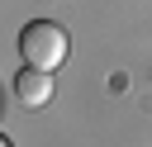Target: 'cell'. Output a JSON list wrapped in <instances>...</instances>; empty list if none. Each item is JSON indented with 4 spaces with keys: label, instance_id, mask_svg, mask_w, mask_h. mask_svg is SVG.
<instances>
[{
    "label": "cell",
    "instance_id": "6da1fadb",
    "mask_svg": "<svg viewBox=\"0 0 152 147\" xmlns=\"http://www.w3.org/2000/svg\"><path fill=\"white\" fill-rule=\"evenodd\" d=\"M66 52H71V38H66L62 24H52V19L24 24V33H19V57H24V66H33V71H57V66L66 62Z\"/></svg>",
    "mask_w": 152,
    "mask_h": 147
},
{
    "label": "cell",
    "instance_id": "7a4b0ae2",
    "mask_svg": "<svg viewBox=\"0 0 152 147\" xmlns=\"http://www.w3.org/2000/svg\"><path fill=\"white\" fill-rule=\"evenodd\" d=\"M14 100H19L24 109H43V104L52 100V71H33V66H24V71L14 76Z\"/></svg>",
    "mask_w": 152,
    "mask_h": 147
},
{
    "label": "cell",
    "instance_id": "3957f363",
    "mask_svg": "<svg viewBox=\"0 0 152 147\" xmlns=\"http://www.w3.org/2000/svg\"><path fill=\"white\" fill-rule=\"evenodd\" d=\"M0 147H14V142H0Z\"/></svg>",
    "mask_w": 152,
    "mask_h": 147
}]
</instances>
